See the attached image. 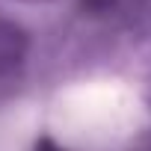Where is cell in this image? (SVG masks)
<instances>
[{
	"instance_id": "obj_2",
	"label": "cell",
	"mask_w": 151,
	"mask_h": 151,
	"mask_svg": "<svg viewBox=\"0 0 151 151\" xmlns=\"http://www.w3.org/2000/svg\"><path fill=\"white\" fill-rule=\"evenodd\" d=\"M36 151H62V148H59V145H56L53 139H47V136H45V139H42L39 145H36Z\"/></svg>"
},
{
	"instance_id": "obj_3",
	"label": "cell",
	"mask_w": 151,
	"mask_h": 151,
	"mask_svg": "<svg viewBox=\"0 0 151 151\" xmlns=\"http://www.w3.org/2000/svg\"><path fill=\"white\" fill-rule=\"evenodd\" d=\"M21 3H47V0H21Z\"/></svg>"
},
{
	"instance_id": "obj_1",
	"label": "cell",
	"mask_w": 151,
	"mask_h": 151,
	"mask_svg": "<svg viewBox=\"0 0 151 151\" xmlns=\"http://www.w3.org/2000/svg\"><path fill=\"white\" fill-rule=\"evenodd\" d=\"M24 50H27V39L18 27L12 24H3L0 21V74L12 71L21 59H24Z\"/></svg>"
}]
</instances>
